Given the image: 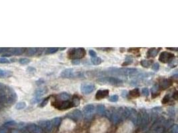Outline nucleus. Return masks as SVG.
<instances>
[{
	"label": "nucleus",
	"mask_w": 178,
	"mask_h": 133,
	"mask_svg": "<svg viewBox=\"0 0 178 133\" xmlns=\"http://www.w3.org/2000/svg\"><path fill=\"white\" fill-rule=\"evenodd\" d=\"M41 98H38V97H34V98H33L31 99V104H32V105H34V104H37L38 103H39L40 101H41Z\"/></svg>",
	"instance_id": "42"
},
{
	"label": "nucleus",
	"mask_w": 178,
	"mask_h": 133,
	"mask_svg": "<svg viewBox=\"0 0 178 133\" xmlns=\"http://www.w3.org/2000/svg\"><path fill=\"white\" fill-rule=\"evenodd\" d=\"M15 61H16V59H14V58H13V59H11L9 60V61H10V62H12V63L15 62Z\"/></svg>",
	"instance_id": "53"
},
{
	"label": "nucleus",
	"mask_w": 178,
	"mask_h": 133,
	"mask_svg": "<svg viewBox=\"0 0 178 133\" xmlns=\"http://www.w3.org/2000/svg\"><path fill=\"white\" fill-rule=\"evenodd\" d=\"M58 50H59V48H58V47H49V48L46 49L45 53L47 55V54H53V53H56Z\"/></svg>",
	"instance_id": "30"
},
{
	"label": "nucleus",
	"mask_w": 178,
	"mask_h": 133,
	"mask_svg": "<svg viewBox=\"0 0 178 133\" xmlns=\"http://www.w3.org/2000/svg\"><path fill=\"white\" fill-rule=\"evenodd\" d=\"M7 50H8V48H2V47H1L0 48V54H1L3 53H5Z\"/></svg>",
	"instance_id": "50"
},
{
	"label": "nucleus",
	"mask_w": 178,
	"mask_h": 133,
	"mask_svg": "<svg viewBox=\"0 0 178 133\" xmlns=\"http://www.w3.org/2000/svg\"><path fill=\"white\" fill-rule=\"evenodd\" d=\"M66 48H60V50L61 51H63V50H65Z\"/></svg>",
	"instance_id": "54"
},
{
	"label": "nucleus",
	"mask_w": 178,
	"mask_h": 133,
	"mask_svg": "<svg viewBox=\"0 0 178 133\" xmlns=\"http://www.w3.org/2000/svg\"><path fill=\"white\" fill-rule=\"evenodd\" d=\"M97 81L101 84L104 85H112V86H116V85H120L123 83V80L121 79L114 77H102L99 79Z\"/></svg>",
	"instance_id": "3"
},
{
	"label": "nucleus",
	"mask_w": 178,
	"mask_h": 133,
	"mask_svg": "<svg viewBox=\"0 0 178 133\" xmlns=\"http://www.w3.org/2000/svg\"><path fill=\"white\" fill-rule=\"evenodd\" d=\"M0 133H12L11 131H9V129L5 128L4 126H3V128L0 129Z\"/></svg>",
	"instance_id": "43"
},
{
	"label": "nucleus",
	"mask_w": 178,
	"mask_h": 133,
	"mask_svg": "<svg viewBox=\"0 0 178 133\" xmlns=\"http://www.w3.org/2000/svg\"><path fill=\"white\" fill-rule=\"evenodd\" d=\"M161 48L156 49V48H151L148 51V52L146 53V56L148 58L155 57L157 56V53L159 52V50H160Z\"/></svg>",
	"instance_id": "20"
},
{
	"label": "nucleus",
	"mask_w": 178,
	"mask_h": 133,
	"mask_svg": "<svg viewBox=\"0 0 178 133\" xmlns=\"http://www.w3.org/2000/svg\"><path fill=\"white\" fill-rule=\"evenodd\" d=\"M167 50H171V51H178V48H170V47H167Z\"/></svg>",
	"instance_id": "52"
},
{
	"label": "nucleus",
	"mask_w": 178,
	"mask_h": 133,
	"mask_svg": "<svg viewBox=\"0 0 178 133\" xmlns=\"http://www.w3.org/2000/svg\"><path fill=\"white\" fill-rule=\"evenodd\" d=\"M95 89V86L92 84H83L81 86V91L83 94H88L92 93Z\"/></svg>",
	"instance_id": "11"
},
{
	"label": "nucleus",
	"mask_w": 178,
	"mask_h": 133,
	"mask_svg": "<svg viewBox=\"0 0 178 133\" xmlns=\"http://www.w3.org/2000/svg\"><path fill=\"white\" fill-rule=\"evenodd\" d=\"M109 91L107 89L99 90L97 91L96 94H95V99L97 100H101L107 97L109 95Z\"/></svg>",
	"instance_id": "16"
},
{
	"label": "nucleus",
	"mask_w": 178,
	"mask_h": 133,
	"mask_svg": "<svg viewBox=\"0 0 178 133\" xmlns=\"http://www.w3.org/2000/svg\"><path fill=\"white\" fill-rule=\"evenodd\" d=\"M47 91H48V89L47 87L39 88L37 90H35V91L34 92V96H35V97L41 98L43 95L46 94Z\"/></svg>",
	"instance_id": "18"
},
{
	"label": "nucleus",
	"mask_w": 178,
	"mask_h": 133,
	"mask_svg": "<svg viewBox=\"0 0 178 133\" xmlns=\"http://www.w3.org/2000/svg\"><path fill=\"white\" fill-rule=\"evenodd\" d=\"M10 61H9V59H7V58L5 57H0V64H7V63H9Z\"/></svg>",
	"instance_id": "41"
},
{
	"label": "nucleus",
	"mask_w": 178,
	"mask_h": 133,
	"mask_svg": "<svg viewBox=\"0 0 178 133\" xmlns=\"http://www.w3.org/2000/svg\"><path fill=\"white\" fill-rule=\"evenodd\" d=\"M133 63V58L130 56H127L126 58L125 59V61L122 64V66H127V65H130Z\"/></svg>",
	"instance_id": "31"
},
{
	"label": "nucleus",
	"mask_w": 178,
	"mask_h": 133,
	"mask_svg": "<svg viewBox=\"0 0 178 133\" xmlns=\"http://www.w3.org/2000/svg\"><path fill=\"white\" fill-rule=\"evenodd\" d=\"M80 63L81 61L79 59H73L72 61V65H79L80 64Z\"/></svg>",
	"instance_id": "47"
},
{
	"label": "nucleus",
	"mask_w": 178,
	"mask_h": 133,
	"mask_svg": "<svg viewBox=\"0 0 178 133\" xmlns=\"http://www.w3.org/2000/svg\"><path fill=\"white\" fill-rule=\"evenodd\" d=\"M153 63V60H142L140 62V64L144 68H148V67L151 66Z\"/></svg>",
	"instance_id": "25"
},
{
	"label": "nucleus",
	"mask_w": 178,
	"mask_h": 133,
	"mask_svg": "<svg viewBox=\"0 0 178 133\" xmlns=\"http://www.w3.org/2000/svg\"><path fill=\"white\" fill-rule=\"evenodd\" d=\"M172 84H173V81L171 79H163L158 85L160 87V89H165L167 88L171 87Z\"/></svg>",
	"instance_id": "14"
},
{
	"label": "nucleus",
	"mask_w": 178,
	"mask_h": 133,
	"mask_svg": "<svg viewBox=\"0 0 178 133\" xmlns=\"http://www.w3.org/2000/svg\"><path fill=\"white\" fill-rule=\"evenodd\" d=\"M60 76L62 78H73L75 77H81L83 74L80 72H75L73 69H66L61 73Z\"/></svg>",
	"instance_id": "6"
},
{
	"label": "nucleus",
	"mask_w": 178,
	"mask_h": 133,
	"mask_svg": "<svg viewBox=\"0 0 178 133\" xmlns=\"http://www.w3.org/2000/svg\"><path fill=\"white\" fill-rule=\"evenodd\" d=\"M37 49L34 48V47H31V48H28L26 49V55L30 57H32L34 55H37Z\"/></svg>",
	"instance_id": "24"
},
{
	"label": "nucleus",
	"mask_w": 178,
	"mask_h": 133,
	"mask_svg": "<svg viewBox=\"0 0 178 133\" xmlns=\"http://www.w3.org/2000/svg\"><path fill=\"white\" fill-rule=\"evenodd\" d=\"M18 62L20 65H28L31 62V60L30 59H28V58H20V59L18 60Z\"/></svg>",
	"instance_id": "29"
},
{
	"label": "nucleus",
	"mask_w": 178,
	"mask_h": 133,
	"mask_svg": "<svg viewBox=\"0 0 178 133\" xmlns=\"http://www.w3.org/2000/svg\"><path fill=\"white\" fill-rule=\"evenodd\" d=\"M119 97L117 94H113L112 96H111L108 99L109 101H110L111 103H116L117 101H118Z\"/></svg>",
	"instance_id": "35"
},
{
	"label": "nucleus",
	"mask_w": 178,
	"mask_h": 133,
	"mask_svg": "<svg viewBox=\"0 0 178 133\" xmlns=\"http://www.w3.org/2000/svg\"><path fill=\"white\" fill-rule=\"evenodd\" d=\"M95 108L94 105H93L91 104L87 105L83 108V115H84L86 118L91 117L95 112Z\"/></svg>",
	"instance_id": "9"
},
{
	"label": "nucleus",
	"mask_w": 178,
	"mask_h": 133,
	"mask_svg": "<svg viewBox=\"0 0 178 133\" xmlns=\"http://www.w3.org/2000/svg\"><path fill=\"white\" fill-rule=\"evenodd\" d=\"M160 87L158 85H154L151 88V97L153 99H154L155 97H157V96H159L160 94Z\"/></svg>",
	"instance_id": "19"
},
{
	"label": "nucleus",
	"mask_w": 178,
	"mask_h": 133,
	"mask_svg": "<svg viewBox=\"0 0 178 133\" xmlns=\"http://www.w3.org/2000/svg\"><path fill=\"white\" fill-rule=\"evenodd\" d=\"M128 94L132 98H137L141 95V93H140V91L138 88H134V89L131 90L128 93Z\"/></svg>",
	"instance_id": "23"
},
{
	"label": "nucleus",
	"mask_w": 178,
	"mask_h": 133,
	"mask_svg": "<svg viewBox=\"0 0 178 133\" xmlns=\"http://www.w3.org/2000/svg\"><path fill=\"white\" fill-rule=\"evenodd\" d=\"M44 82H45V81H44V80L43 79H38L37 80H36L35 83H36V85H37V86H40V85H43L44 83Z\"/></svg>",
	"instance_id": "48"
},
{
	"label": "nucleus",
	"mask_w": 178,
	"mask_h": 133,
	"mask_svg": "<svg viewBox=\"0 0 178 133\" xmlns=\"http://www.w3.org/2000/svg\"><path fill=\"white\" fill-rule=\"evenodd\" d=\"M60 122H61V119L60 118H59V117H56V118H54L53 120H52V124L53 125H55V126H58L59 124H60Z\"/></svg>",
	"instance_id": "38"
},
{
	"label": "nucleus",
	"mask_w": 178,
	"mask_h": 133,
	"mask_svg": "<svg viewBox=\"0 0 178 133\" xmlns=\"http://www.w3.org/2000/svg\"><path fill=\"white\" fill-rule=\"evenodd\" d=\"M173 98H174V99H176V100H177L178 99V92L176 91L175 93H174V94H173Z\"/></svg>",
	"instance_id": "51"
},
{
	"label": "nucleus",
	"mask_w": 178,
	"mask_h": 133,
	"mask_svg": "<svg viewBox=\"0 0 178 133\" xmlns=\"http://www.w3.org/2000/svg\"><path fill=\"white\" fill-rule=\"evenodd\" d=\"M27 130L31 133H43V129L35 124H30L27 126Z\"/></svg>",
	"instance_id": "13"
},
{
	"label": "nucleus",
	"mask_w": 178,
	"mask_h": 133,
	"mask_svg": "<svg viewBox=\"0 0 178 133\" xmlns=\"http://www.w3.org/2000/svg\"><path fill=\"white\" fill-rule=\"evenodd\" d=\"M27 71L29 73L34 74L36 72V69H35V67H33V66H28V68H27Z\"/></svg>",
	"instance_id": "39"
},
{
	"label": "nucleus",
	"mask_w": 178,
	"mask_h": 133,
	"mask_svg": "<svg viewBox=\"0 0 178 133\" xmlns=\"http://www.w3.org/2000/svg\"><path fill=\"white\" fill-rule=\"evenodd\" d=\"M13 75V72L9 70H4L0 69V78H9Z\"/></svg>",
	"instance_id": "22"
},
{
	"label": "nucleus",
	"mask_w": 178,
	"mask_h": 133,
	"mask_svg": "<svg viewBox=\"0 0 178 133\" xmlns=\"http://www.w3.org/2000/svg\"><path fill=\"white\" fill-rule=\"evenodd\" d=\"M86 55V49L82 47L79 48H72L67 51V56L70 59H79L83 58Z\"/></svg>",
	"instance_id": "2"
},
{
	"label": "nucleus",
	"mask_w": 178,
	"mask_h": 133,
	"mask_svg": "<svg viewBox=\"0 0 178 133\" xmlns=\"http://www.w3.org/2000/svg\"><path fill=\"white\" fill-rule=\"evenodd\" d=\"M133 131V124L130 122H125L121 126L117 133H132Z\"/></svg>",
	"instance_id": "8"
},
{
	"label": "nucleus",
	"mask_w": 178,
	"mask_h": 133,
	"mask_svg": "<svg viewBox=\"0 0 178 133\" xmlns=\"http://www.w3.org/2000/svg\"><path fill=\"white\" fill-rule=\"evenodd\" d=\"M52 105L56 108L61 110H66L68 108L74 107L72 101H70V100L65 101H59L54 100V101L52 102Z\"/></svg>",
	"instance_id": "5"
},
{
	"label": "nucleus",
	"mask_w": 178,
	"mask_h": 133,
	"mask_svg": "<svg viewBox=\"0 0 178 133\" xmlns=\"http://www.w3.org/2000/svg\"><path fill=\"white\" fill-rule=\"evenodd\" d=\"M74 126H75V124L74 122L72 121L70 119H66L63 121V123L61 124V129L64 131H71L74 129Z\"/></svg>",
	"instance_id": "10"
},
{
	"label": "nucleus",
	"mask_w": 178,
	"mask_h": 133,
	"mask_svg": "<svg viewBox=\"0 0 178 133\" xmlns=\"http://www.w3.org/2000/svg\"><path fill=\"white\" fill-rule=\"evenodd\" d=\"M72 102L74 107L78 106L79 105V104H80V99H79L78 96H77L76 94H75V95H74L73 97H72Z\"/></svg>",
	"instance_id": "27"
},
{
	"label": "nucleus",
	"mask_w": 178,
	"mask_h": 133,
	"mask_svg": "<svg viewBox=\"0 0 178 133\" xmlns=\"http://www.w3.org/2000/svg\"><path fill=\"white\" fill-rule=\"evenodd\" d=\"M26 48H12L10 49V51H9L10 53H12L13 55H21L23 53L26 52Z\"/></svg>",
	"instance_id": "21"
},
{
	"label": "nucleus",
	"mask_w": 178,
	"mask_h": 133,
	"mask_svg": "<svg viewBox=\"0 0 178 133\" xmlns=\"http://www.w3.org/2000/svg\"><path fill=\"white\" fill-rule=\"evenodd\" d=\"M169 101H170V95H169V94H167L165 95L164 97L162 99V103L163 104V105H165L167 103H169Z\"/></svg>",
	"instance_id": "34"
},
{
	"label": "nucleus",
	"mask_w": 178,
	"mask_h": 133,
	"mask_svg": "<svg viewBox=\"0 0 178 133\" xmlns=\"http://www.w3.org/2000/svg\"><path fill=\"white\" fill-rule=\"evenodd\" d=\"M26 107V102H19L16 104L15 105V108L17 110H22Z\"/></svg>",
	"instance_id": "32"
},
{
	"label": "nucleus",
	"mask_w": 178,
	"mask_h": 133,
	"mask_svg": "<svg viewBox=\"0 0 178 133\" xmlns=\"http://www.w3.org/2000/svg\"><path fill=\"white\" fill-rule=\"evenodd\" d=\"M91 61L93 64L95 65H99L102 63V60L99 57H91Z\"/></svg>",
	"instance_id": "28"
},
{
	"label": "nucleus",
	"mask_w": 178,
	"mask_h": 133,
	"mask_svg": "<svg viewBox=\"0 0 178 133\" xmlns=\"http://www.w3.org/2000/svg\"><path fill=\"white\" fill-rule=\"evenodd\" d=\"M175 58L174 54L167 51H163L160 54L159 61L163 63H170Z\"/></svg>",
	"instance_id": "7"
},
{
	"label": "nucleus",
	"mask_w": 178,
	"mask_h": 133,
	"mask_svg": "<svg viewBox=\"0 0 178 133\" xmlns=\"http://www.w3.org/2000/svg\"><path fill=\"white\" fill-rule=\"evenodd\" d=\"M17 125V124L16 122L15 121V120H13L6 122H5L4 124H3V126L5 127V128H7V129L16 126Z\"/></svg>",
	"instance_id": "26"
},
{
	"label": "nucleus",
	"mask_w": 178,
	"mask_h": 133,
	"mask_svg": "<svg viewBox=\"0 0 178 133\" xmlns=\"http://www.w3.org/2000/svg\"><path fill=\"white\" fill-rule=\"evenodd\" d=\"M141 94L145 96H149V89L147 87H143L141 89Z\"/></svg>",
	"instance_id": "37"
},
{
	"label": "nucleus",
	"mask_w": 178,
	"mask_h": 133,
	"mask_svg": "<svg viewBox=\"0 0 178 133\" xmlns=\"http://www.w3.org/2000/svg\"><path fill=\"white\" fill-rule=\"evenodd\" d=\"M89 55H90L91 57H97V53H95V51L89 50Z\"/></svg>",
	"instance_id": "46"
},
{
	"label": "nucleus",
	"mask_w": 178,
	"mask_h": 133,
	"mask_svg": "<svg viewBox=\"0 0 178 133\" xmlns=\"http://www.w3.org/2000/svg\"><path fill=\"white\" fill-rule=\"evenodd\" d=\"M39 126L45 130L47 131H51L53 127V124L50 120H40L39 121Z\"/></svg>",
	"instance_id": "12"
},
{
	"label": "nucleus",
	"mask_w": 178,
	"mask_h": 133,
	"mask_svg": "<svg viewBox=\"0 0 178 133\" xmlns=\"http://www.w3.org/2000/svg\"><path fill=\"white\" fill-rule=\"evenodd\" d=\"M139 49L137 48H131L128 49V52H132V53H134V54H136L137 53H139Z\"/></svg>",
	"instance_id": "44"
},
{
	"label": "nucleus",
	"mask_w": 178,
	"mask_h": 133,
	"mask_svg": "<svg viewBox=\"0 0 178 133\" xmlns=\"http://www.w3.org/2000/svg\"><path fill=\"white\" fill-rule=\"evenodd\" d=\"M49 98H50V96H49V97H47L45 99H44V100L42 101V103L39 104V107H44L45 106H46L47 104L48 103Z\"/></svg>",
	"instance_id": "36"
},
{
	"label": "nucleus",
	"mask_w": 178,
	"mask_h": 133,
	"mask_svg": "<svg viewBox=\"0 0 178 133\" xmlns=\"http://www.w3.org/2000/svg\"><path fill=\"white\" fill-rule=\"evenodd\" d=\"M70 98H71L70 94L64 92V93H59L58 95H56L55 100L59 101H69Z\"/></svg>",
	"instance_id": "17"
},
{
	"label": "nucleus",
	"mask_w": 178,
	"mask_h": 133,
	"mask_svg": "<svg viewBox=\"0 0 178 133\" xmlns=\"http://www.w3.org/2000/svg\"><path fill=\"white\" fill-rule=\"evenodd\" d=\"M68 117H70L71 119L73 120H80L83 117L82 112L78 109L73 110L72 112H70L68 114Z\"/></svg>",
	"instance_id": "15"
},
{
	"label": "nucleus",
	"mask_w": 178,
	"mask_h": 133,
	"mask_svg": "<svg viewBox=\"0 0 178 133\" xmlns=\"http://www.w3.org/2000/svg\"><path fill=\"white\" fill-rule=\"evenodd\" d=\"M12 54L10 52H9V51L7 50L5 53H4L2 55V57H5V58H6V57H11V56H12Z\"/></svg>",
	"instance_id": "45"
},
{
	"label": "nucleus",
	"mask_w": 178,
	"mask_h": 133,
	"mask_svg": "<svg viewBox=\"0 0 178 133\" xmlns=\"http://www.w3.org/2000/svg\"><path fill=\"white\" fill-rule=\"evenodd\" d=\"M5 95L7 99V105H12L16 102L17 99V95L15 91L13 89V88L7 86L5 91Z\"/></svg>",
	"instance_id": "4"
},
{
	"label": "nucleus",
	"mask_w": 178,
	"mask_h": 133,
	"mask_svg": "<svg viewBox=\"0 0 178 133\" xmlns=\"http://www.w3.org/2000/svg\"><path fill=\"white\" fill-rule=\"evenodd\" d=\"M105 112V106L103 105H99L97 106V112L100 115H103Z\"/></svg>",
	"instance_id": "33"
},
{
	"label": "nucleus",
	"mask_w": 178,
	"mask_h": 133,
	"mask_svg": "<svg viewBox=\"0 0 178 133\" xmlns=\"http://www.w3.org/2000/svg\"><path fill=\"white\" fill-rule=\"evenodd\" d=\"M127 96H128V92L126 90L123 91L122 93H121V96L123 98H126V97H127Z\"/></svg>",
	"instance_id": "49"
},
{
	"label": "nucleus",
	"mask_w": 178,
	"mask_h": 133,
	"mask_svg": "<svg viewBox=\"0 0 178 133\" xmlns=\"http://www.w3.org/2000/svg\"><path fill=\"white\" fill-rule=\"evenodd\" d=\"M108 123L104 119H100L94 122L91 129V133H104L108 128Z\"/></svg>",
	"instance_id": "1"
},
{
	"label": "nucleus",
	"mask_w": 178,
	"mask_h": 133,
	"mask_svg": "<svg viewBox=\"0 0 178 133\" xmlns=\"http://www.w3.org/2000/svg\"><path fill=\"white\" fill-rule=\"evenodd\" d=\"M151 69L153 70L154 71H159V69H160V64L158 63H153L152 65V66H151Z\"/></svg>",
	"instance_id": "40"
}]
</instances>
